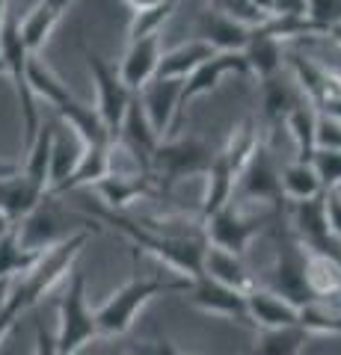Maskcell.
I'll return each mask as SVG.
<instances>
[{"label": "cell", "mask_w": 341, "mask_h": 355, "mask_svg": "<svg viewBox=\"0 0 341 355\" xmlns=\"http://www.w3.org/2000/svg\"><path fill=\"white\" fill-rule=\"evenodd\" d=\"M95 214L104 222H110L113 228L122 231L134 246L151 252L158 261H163L169 270H175V275H181V279H196L202 272V252H205L202 237L163 234L160 228H155V222H137L122 214H110V210H95Z\"/></svg>", "instance_id": "cell-1"}, {"label": "cell", "mask_w": 341, "mask_h": 355, "mask_svg": "<svg viewBox=\"0 0 341 355\" xmlns=\"http://www.w3.org/2000/svg\"><path fill=\"white\" fill-rule=\"evenodd\" d=\"M261 142V133L256 119H247L240 125L223 148L214 151V160L205 172V198H202V219L211 216L217 207H223L226 202H232L235 196V187H238V178L244 172V166L249 160V154L256 151V146Z\"/></svg>", "instance_id": "cell-2"}, {"label": "cell", "mask_w": 341, "mask_h": 355, "mask_svg": "<svg viewBox=\"0 0 341 355\" xmlns=\"http://www.w3.org/2000/svg\"><path fill=\"white\" fill-rule=\"evenodd\" d=\"M190 279L172 275V279H131L95 311L98 320V335L104 338H122L131 331L134 320L151 299L160 293H184Z\"/></svg>", "instance_id": "cell-3"}, {"label": "cell", "mask_w": 341, "mask_h": 355, "mask_svg": "<svg viewBox=\"0 0 341 355\" xmlns=\"http://www.w3.org/2000/svg\"><path fill=\"white\" fill-rule=\"evenodd\" d=\"M214 160V148L199 137H163L151 154V181L169 190L184 178L205 175Z\"/></svg>", "instance_id": "cell-4"}, {"label": "cell", "mask_w": 341, "mask_h": 355, "mask_svg": "<svg viewBox=\"0 0 341 355\" xmlns=\"http://www.w3.org/2000/svg\"><path fill=\"white\" fill-rule=\"evenodd\" d=\"M30 48L24 36H21V24L13 12H6L3 27H0V62H3V71L13 77L15 83V95L21 104V128L27 133V142L36 137V130L42 125L39 107H36V95L27 83V60H30Z\"/></svg>", "instance_id": "cell-5"}, {"label": "cell", "mask_w": 341, "mask_h": 355, "mask_svg": "<svg viewBox=\"0 0 341 355\" xmlns=\"http://www.w3.org/2000/svg\"><path fill=\"white\" fill-rule=\"evenodd\" d=\"M53 338H57L60 355H72L83 343L98 338V320L90 302H86V275L81 270H72L69 287L60 299V326Z\"/></svg>", "instance_id": "cell-6"}, {"label": "cell", "mask_w": 341, "mask_h": 355, "mask_svg": "<svg viewBox=\"0 0 341 355\" xmlns=\"http://www.w3.org/2000/svg\"><path fill=\"white\" fill-rule=\"evenodd\" d=\"M83 60H86V69L92 74V83H95V110L101 116L104 128L110 133V139H119V130H122V121L131 101H134V92L125 86V80L119 77V69H113L104 57H98L95 51L83 48Z\"/></svg>", "instance_id": "cell-7"}, {"label": "cell", "mask_w": 341, "mask_h": 355, "mask_svg": "<svg viewBox=\"0 0 341 355\" xmlns=\"http://www.w3.org/2000/svg\"><path fill=\"white\" fill-rule=\"evenodd\" d=\"M228 74H249V62L244 57V51H217L202 65H196V69L184 77L181 92H178V110H175V121H172L167 137H175V133L181 130L187 107H190L196 98L214 92V89L219 86V80L228 77Z\"/></svg>", "instance_id": "cell-8"}, {"label": "cell", "mask_w": 341, "mask_h": 355, "mask_svg": "<svg viewBox=\"0 0 341 355\" xmlns=\"http://www.w3.org/2000/svg\"><path fill=\"white\" fill-rule=\"evenodd\" d=\"M288 60H291L294 80L300 86V92L306 95V101L321 116L341 119V71L317 60L300 57V53H294Z\"/></svg>", "instance_id": "cell-9"}, {"label": "cell", "mask_w": 341, "mask_h": 355, "mask_svg": "<svg viewBox=\"0 0 341 355\" xmlns=\"http://www.w3.org/2000/svg\"><path fill=\"white\" fill-rule=\"evenodd\" d=\"M258 231H261V219L247 216L238 202H226L223 207H217L211 216H205V243L238 252V254L247 252V246Z\"/></svg>", "instance_id": "cell-10"}, {"label": "cell", "mask_w": 341, "mask_h": 355, "mask_svg": "<svg viewBox=\"0 0 341 355\" xmlns=\"http://www.w3.org/2000/svg\"><path fill=\"white\" fill-rule=\"evenodd\" d=\"M282 198V187H279V169L273 166V157L264 139L256 146V151L249 154V160L244 166V172L238 178L235 196L232 202L247 205V202H261V205H276Z\"/></svg>", "instance_id": "cell-11"}, {"label": "cell", "mask_w": 341, "mask_h": 355, "mask_svg": "<svg viewBox=\"0 0 341 355\" xmlns=\"http://www.w3.org/2000/svg\"><path fill=\"white\" fill-rule=\"evenodd\" d=\"M187 302L193 308H199L202 314H214V317H226V320H240V323H249L247 317V293L235 291L228 284H219L208 275H196L187 284Z\"/></svg>", "instance_id": "cell-12"}, {"label": "cell", "mask_w": 341, "mask_h": 355, "mask_svg": "<svg viewBox=\"0 0 341 355\" xmlns=\"http://www.w3.org/2000/svg\"><path fill=\"white\" fill-rule=\"evenodd\" d=\"M247 317L249 326H256L258 331L297 326L300 323V302L276 293L273 287L256 284L252 291H247Z\"/></svg>", "instance_id": "cell-13"}, {"label": "cell", "mask_w": 341, "mask_h": 355, "mask_svg": "<svg viewBox=\"0 0 341 355\" xmlns=\"http://www.w3.org/2000/svg\"><path fill=\"white\" fill-rule=\"evenodd\" d=\"M303 261H306V246L294 234H288L279 249H276V263H273V279L267 287H273L276 293L294 299V302H312L309 291H306V279H303Z\"/></svg>", "instance_id": "cell-14"}, {"label": "cell", "mask_w": 341, "mask_h": 355, "mask_svg": "<svg viewBox=\"0 0 341 355\" xmlns=\"http://www.w3.org/2000/svg\"><path fill=\"white\" fill-rule=\"evenodd\" d=\"M252 27L240 24L232 15H226L219 6L208 3L196 18V39L211 44L214 51H244L249 42Z\"/></svg>", "instance_id": "cell-15"}, {"label": "cell", "mask_w": 341, "mask_h": 355, "mask_svg": "<svg viewBox=\"0 0 341 355\" xmlns=\"http://www.w3.org/2000/svg\"><path fill=\"white\" fill-rule=\"evenodd\" d=\"M178 92H181V80L175 77H151L137 92L142 110H146L149 125L158 130V137L163 139L175 121V110H178Z\"/></svg>", "instance_id": "cell-16"}, {"label": "cell", "mask_w": 341, "mask_h": 355, "mask_svg": "<svg viewBox=\"0 0 341 355\" xmlns=\"http://www.w3.org/2000/svg\"><path fill=\"white\" fill-rule=\"evenodd\" d=\"M160 33H151V36H142V39H131L128 42V51L122 62H119V77L125 80V86L131 92H140L151 77L158 74V62H160Z\"/></svg>", "instance_id": "cell-17"}, {"label": "cell", "mask_w": 341, "mask_h": 355, "mask_svg": "<svg viewBox=\"0 0 341 355\" xmlns=\"http://www.w3.org/2000/svg\"><path fill=\"white\" fill-rule=\"evenodd\" d=\"M303 279H306L309 299L326 302L329 296H341V252L306 249Z\"/></svg>", "instance_id": "cell-18"}, {"label": "cell", "mask_w": 341, "mask_h": 355, "mask_svg": "<svg viewBox=\"0 0 341 355\" xmlns=\"http://www.w3.org/2000/svg\"><path fill=\"white\" fill-rule=\"evenodd\" d=\"M199 275H208V279H214L219 284H228V287H235V291H240V293H247V291L256 287V279L249 275L247 263H244V254L211 246V243H205L202 272Z\"/></svg>", "instance_id": "cell-19"}, {"label": "cell", "mask_w": 341, "mask_h": 355, "mask_svg": "<svg viewBox=\"0 0 341 355\" xmlns=\"http://www.w3.org/2000/svg\"><path fill=\"white\" fill-rule=\"evenodd\" d=\"M244 57L249 62V74H256L258 80L276 77L282 71V39L273 33L267 24L252 27L249 42L244 48Z\"/></svg>", "instance_id": "cell-20"}, {"label": "cell", "mask_w": 341, "mask_h": 355, "mask_svg": "<svg viewBox=\"0 0 341 355\" xmlns=\"http://www.w3.org/2000/svg\"><path fill=\"white\" fill-rule=\"evenodd\" d=\"M86 142L72 128L53 130V146H51V166H48V196H57L60 187L69 181L72 172L78 169L81 154Z\"/></svg>", "instance_id": "cell-21"}, {"label": "cell", "mask_w": 341, "mask_h": 355, "mask_svg": "<svg viewBox=\"0 0 341 355\" xmlns=\"http://www.w3.org/2000/svg\"><path fill=\"white\" fill-rule=\"evenodd\" d=\"M151 187H155V181L142 172H107L101 181L95 184V190L107 207L122 210L131 202H137V198L149 196Z\"/></svg>", "instance_id": "cell-22"}, {"label": "cell", "mask_w": 341, "mask_h": 355, "mask_svg": "<svg viewBox=\"0 0 341 355\" xmlns=\"http://www.w3.org/2000/svg\"><path fill=\"white\" fill-rule=\"evenodd\" d=\"M317 119H321V113L306 98L297 107H291V113L285 116V128H288L294 146H297V160L312 163L317 151Z\"/></svg>", "instance_id": "cell-23"}, {"label": "cell", "mask_w": 341, "mask_h": 355, "mask_svg": "<svg viewBox=\"0 0 341 355\" xmlns=\"http://www.w3.org/2000/svg\"><path fill=\"white\" fill-rule=\"evenodd\" d=\"M63 12H65V9L60 3H53V0H39V3L18 21V24H21V36H24L27 48L33 53H39L42 48H45V42L51 39L53 27L60 24Z\"/></svg>", "instance_id": "cell-24"}, {"label": "cell", "mask_w": 341, "mask_h": 355, "mask_svg": "<svg viewBox=\"0 0 341 355\" xmlns=\"http://www.w3.org/2000/svg\"><path fill=\"white\" fill-rule=\"evenodd\" d=\"M261 83V113L267 121H285V116L291 113V107H297L303 101V92L300 86L288 83L282 77V71L276 77H267V80H258Z\"/></svg>", "instance_id": "cell-25"}, {"label": "cell", "mask_w": 341, "mask_h": 355, "mask_svg": "<svg viewBox=\"0 0 341 355\" xmlns=\"http://www.w3.org/2000/svg\"><path fill=\"white\" fill-rule=\"evenodd\" d=\"M211 53H217L211 44H205L202 39H190L178 44L172 51H163L160 53V62H158V74L155 77H175V80H184L196 65H202Z\"/></svg>", "instance_id": "cell-26"}, {"label": "cell", "mask_w": 341, "mask_h": 355, "mask_svg": "<svg viewBox=\"0 0 341 355\" xmlns=\"http://www.w3.org/2000/svg\"><path fill=\"white\" fill-rule=\"evenodd\" d=\"M110 148L113 142H98V146H83V154H81V163L78 169L72 172V178L60 187V193H72V190H83V187H95L101 178L110 172Z\"/></svg>", "instance_id": "cell-27"}, {"label": "cell", "mask_w": 341, "mask_h": 355, "mask_svg": "<svg viewBox=\"0 0 341 355\" xmlns=\"http://www.w3.org/2000/svg\"><path fill=\"white\" fill-rule=\"evenodd\" d=\"M279 187H282V198L288 202H306L324 193V184L317 178L315 166L309 160H294L279 172Z\"/></svg>", "instance_id": "cell-28"}, {"label": "cell", "mask_w": 341, "mask_h": 355, "mask_svg": "<svg viewBox=\"0 0 341 355\" xmlns=\"http://www.w3.org/2000/svg\"><path fill=\"white\" fill-rule=\"evenodd\" d=\"M53 130L51 125H39L36 137L30 139V154L27 163L21 166V175L27 178L33 187H39L48 196V166H51V146H53Z\"/></svg>", "instance_id": "cell-29"}, {"label": "cell", "mask_w": 341, "mask_h": 355, "mask_svg": "<svg viewBox=\"0 0 341 355\" xmlns=\"http://www.w3.org/2000/svg\"><path fill=\"white\" fill-rule=\"evenodd\" d=\"M45 252H36V249H27L18 237V228L13 225L0 237V279H15V275L27 272L30 266H36L39 258Z\"/></svg>", "instance_id": "cell-30"}, {"label": "cell", "mask_w": 341, "mask_h": 355, "mask_svg": "<svg viewBox=\"0 0 341 355\" xmlns=\"http://www.w3.org/2000/svg\"><path fill=\"white\" fill-rule=\"evenodd\" d=\"M306 338H309V331L300 323L285 326V329L258 331V340H256V347L249 349V355H300Z\"/></svg>", "instance_id": "cell-31"}, {"label": "cell", "mask_w": 341, "mask_h": 355, "mask_svg": "<svg viewBox=\"0 0 341 355\" xmlns=\"http://www.w3.org/2000/svg\"><path fill=\"white\" fill-rule=\"evenodd\" d=\"M178 3H181V0H163V3L151 6V9L134 12V18H131V27H128V42L151 36V33H163V24H167V21L175 15Z\"/></svg>", "instance_id": "cell-32"}, {"label": "cell", "mask_w": 341, "mask_h": 355, "mask_svg": "<svg viewBox=\"0 0 341 355\" xmlns=\"http://www.w3.org/2000/svg\"><path fill=\"white\" fill-rule=\"evenodd\" d=\"M303 18L312 24L315 36H326V30L341 21V0H306Z\"/></svg>", "instance_id": "cell-33"}, {"label": "cell", "mask_w": 341, "mask_h": 355, "mask_svg": "<svg viewBox=\"0 0 341 355\" xmlns=\"http://www.w3.org/2000/svg\"><path fill=\"white\" fill-rule=\"evenodd\" d=\"M312 166L326 190H341V148H317Z\"/></svg>", "instance_id": "cell-34"}, {"label": "cell", "mask_w": 341, "mask_h": 355, "mask_svg": "<svg viewBox=\"0 0 341 355\" xmlns=\"http://www.w3.org/2000/svg\"><path fill=\"white\" fill-rule=\"evenodd\" d=\"M208 3L219 6L226 15H232L235 21H240V24H247V27H258L267 21V15H264L252 0H208Z\"/></svg>", "instance_id": "cell-35"}, {"label": "cell", "mask_w": 341, "mask_h": 355, "mask_svg": "<svg viewBox=\"0 0 341 355\" xmlns=\"http://www.w3.org/2000/svg\"><path fill=\"white\" fill-rule=\"evenodd\" d=\"M317 148H341V119H317Z\"/></svg>", "instance_id": "cell-36"}, {"label": "cell", "mask_w": 341, "mask_h": 355, "mask_svg": "<svg viewBox=\"0 0 341 355\" xmlns=\"http://www.w3.org/2000/svg\"><path fill=\"white\" fill-rule=\"evenodd\" d=\"M72 355H134V352L125 349V347H119L116 338L98 335V338H92L90 343H83L81 349H74Z\"/></svg>", "instance_id": "cell-37"}, {"label": "cell", "mask_w": 341, "mask_h": 355, "mask_svg": "<svg viewBox=\"0 0 341 355\" xmlns=\"http://www.w3.org/2000/svg\"><path fill=\"white\" fill-rule=\"evenodd\" d=\"M324 205H326V219L333 234L341 240V193L338 190H326L324 193Z\"/></svg>", "instance_id": "cell-38"}, {"label": "cell", "mask_w": 341, "mask_h": 355, "mask_svg": "<svg viewBox=\"0 0 341 355\" xmlns=\"http://www.w3.org/2000/svg\"><path fill=\"white\" fill-rule=\"evenodd\" d=\"M134 349H140V352H146V355H187V352H181L175 343H169V340H149V343H140V347H134Z\"/></svg>", "instance_id": "cell-39"}, {"label": "cell", "mask_w": 341, "mask_h": 355, "mask_svg": "<svg viewBox=\"0 0 341 355\" xmlns=\"http://www.w3.org/2000/svg\"><path fill=\"white\" fill-rule=\"evenodd\" d=\"M33 355H60L57 338L45 329H36V349H33Z\"/></svg>", "instance_id": "cell-40"}, {"label": "cell", "mask_w": 341, "mask_h": 355, "mask_svg": "<svg viewBox=\"0 0 341 355\" xmlns=\"http://www.w3.org/2000/svg\"><path fill=\"white\" fill-rule=\"evenodd\" d=\"M122 3L131 9V12H142V9H151V6L163 3V0H122Z\"/></svg>", "instance_id": "cell-41"}, {"label": "cell", "mask_w": 341, "mask_h": 355, "mask_svg": "<svg viewBox=\"0 0 341 355\" xmlns=\"http://www.w3.org/2000/svg\"><path fill=\"white\" fill-rule=\"evenodd\" d=\"M18 172H21V163H15V160H0V181H3V178H13Z\"/></svg>", "instance_id": "cell-42"}, {"label": "cell", "mask_w": 341, "mask_h": 355, "mask_svg": "<svg viewBox=\"0 0 341 355\" xmlns=\"http://www.w3.org/2000/svg\"><path fill=\"white\" fill-rule=\"evenodd\" d=\"M9 284H13V279H0V308H3L6 296H9Z\"/></svg>", "instance_id": "cell-43"}, {"label": "cell", "mask_w": 341, "mask_h": 355, "mask_svg": "<svg viewBox=\"0 0 341 355\" xmlns=\"http://www.w3.org/2000/svg\"><path fill=\"white\" fill-rule=\"evenodd\" d=\"M326 39H333L335 44H341V21H338L335 27H329V30H326Z\"/></svg>", "instance_id": "cell-44"}, {"label": "cell", "mask_w": 341, "mask_h": 355, "mask_svg": "<svg viewBox=\"0 0 341 355\" xmlns=\"http://www.w3.org/2000/svg\"><path fill=\"white\" fill-rule=\"evenodd\" d=\"M6 12H9V9H6V0H0V27H3V18H6Z\"/></svg>", "instance_id": "cell-45"}, {"label": "cell", "mask_w": 341, "mask_h": 355, "mask_svg": "<svg viewBox=\"0 0 341 355\" xmlns=\"http://www.w3.org/2000/svg\"><path fill=\"white\" fill-rule=\"evenodd\" d=\"M131 352H134V355H146V352H140V349H131Z\"/></svg>", "instance_id": "cell-46"}, {"label": "cell", "mask_w": 341, "mask_h": 355, "mask_svg": "<svg viewBox=\"0 0 341 355\" xmlns=\"http://www.w3.org/2000/svg\"><path fill=\"white\" fill-rule=\"evenodd\" d=\"M0 71H3V62H0Z\"/></svg>", "instance_id": "cell-47"}]
</instances>
